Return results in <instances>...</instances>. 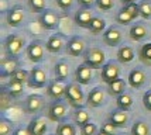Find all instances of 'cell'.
<instances>
[{
	"instance_id": "46",
	"label": "cell",
	"mask_w": 151,
	"mask_h": 135,
	"mask_svg": "<svg viewBox=\"0 0 151 135\" xmlns=\"http://www.w3.org/2000/svg\"><path fill=\"white\" fill-rule=\"evenodd\" d=\"M123 3V6H127V4H132V3H136L137 0H120Z\"/></svg>"
},
{
	"instance_id": "27",
	"label": "cell",
	"mask_w": 151,
	"mask_h": 135,
	"mask_svg": "<svg viewBox=\"0 0 151 135\" xmlns=\"http://www.w3.org/2000/svg\"><path fill=\"white\" fill-rule=\"evenodd\" d=\"M73 121L78 127H83L85 124L91 121V117L88 114V111L83 109H76L75 113H73Z\"/></svg>"
},
{
	"instance_id": "43",
	"label": "cell",
	"mask_w": 151,
	"mask_h": 135,
	"mask_svg": "<svg viewBox=\"0 0 151 135\" xmlns=\"http://www.w3.org/2000/svg\"><path fill=\"white\" fill-rule=\"evenodd\" d=\"M73 1L75 0H57V4L61 10H69V9H72L73 6Z\"/></svg>"
},
{
	"instance_id": "40",
	"label": "cell",
	"mask_w": 151,
	"mask_h": 135,
	"mask_svg": "<svg viewBox=\"0 0 151 135\" xmlns=\"http://www.w3.org/2000/svg\"><path fill=\"white\" fill-rule=\"evenodd\" d=\"M96 6L102 11H110L114 3H113V0H96Z\"/></svg>"
},
{
	"instance_id": "33",
	"label": "cell",
	"mask_w": 151,
	"mask_h": 135,
	"mask_svg": "<svg viewBox=\"0 0 151 135\" xmlns=\"http://www.w3.org/2000/svg\"><path fill=\"white\" fill-rule=\"evenodd\" d=\"M133 20L134 19L132 17V14L129 13L124 7H123V9L117 13V16H116V21H117L119 24H122V26H129Z\"/></svg>"
},
{
	"instance_id": "1",
	"label": "cell",
	"mask_w": 151,
	"mask_h": 135,
	"mask_svg": "<svg viewBox=\"0 0 151 135\" xmlns=\"http://www.w3.org/2000/svg\"><path fill=\"white\" fill-rule=\"evenodd\" d=\"M83 64L92 69H100L105 65V52L99 48H89L83 54Z\"/></svg>"
},
{
	"instance_id": "14",
	"label": "cell",
	"mask_w": 151,
	"mask_h": 135,
	"mask_svg": "<svg viewBox=\"0 0 151 135\" xmlns=\"http://www.w3.org/2000/svg\"><path fill=\"white\" fill-rule=\"evenodd\" d=\"M103 41L107 46H117L122 42V31L114 26L109 27L103 32Z\"/></svg>"
},
{
	"instance_id": "38",
	"label": "cell",
	"mask_w": 151,
	"mask_h": 135,
	"mask_svg": "<svg viewBox=\"0 0 151 135\" xmlns=\"http://www.w3.org/2000/svg\"><path fill=\"white\" fill-rule=\"evenodd\" d=\"M28 77H30V72H27L26 69H21L20 68L19 71L12 76V79H14V80H17V82L24 84V83H28Z\"/></svg>"
},
{
	"instance_id": "37",
	"label": "cell",
	"mask_w": 151,
	"mask_h": 135,
	"mask_svg": "<svg viewBox=\"0 0 151 135\" xmlns=\"http://www.w3.org/2000/svg\"><path fill=\"white\" fill-rule=\"evenodd\" d=\"M28 6L31 9V11L33 13H42L45 9V0H28Z\"/></svg>"
},
{
	"instance_id": "12",
	"label": "cell",
	"mask_w": 151,
	"mask_h": 135,
	"mask_svg": "<svg viewBox=\"0 0 151 135\" xmlns=\"http://www.w3.org/2000/svg\"><path fill=\"white\" fill-rule=\"evenodd\" d=\"M64 46H66V44H65V37L62 34H54L45 42L47 51L51 52V54H59Z\"/></svg>"
},
{
	"instance_id": "31",
	"label": "cell",
	"mask_w": 151,
	"mask_h": 135,
	"mask_svg": "<svg viewBox=\"0 0 151 135\" xmlns=\"http://www.w3.org/2000/svg\"><path fill=\"white\" fill-rule=\"evenodd\" d=\"M12 94L7 91L6 86H1V89H0V109L1 110H6L7 107H10L12 106Z\"/></svg>"
},
{
	"instance_id": "9",
	"label": "cell",
	"mask_w": 151,
	"mask_h": 135,
	"mask_svg": "<svg viewBox=\"0 0 151 135\" xmlns=\"http://www.w3.org/2000/svg\"><path fill=\"white\" fill-rule=\"evenodd\" d=\"M119 75H120V68L116 62H107V64L103 65L102 68V80L105 83H112L114 80L119 79Z\"/></svg>"
},
{
	"instance_id": "29",
	"label": "cell",
	"mask_w": 151,
	"mask_h": 135,
	"mask_svg": "<svg viewBox=\"0 0 151 135\" xmlns=\"http://www.w3.org/2000/svg\"><path fill=\"white\" fill-rule=\"evenodd\" d=\"M117 107L120 110H123V111H129V110L132 109L133 106V97L129 94V93H123V94H120L117 97Z\"/></svg>"
},
{
	"instance_id": "16",
	"label": "cell",
	"mask_w": 151,
	"mask_h": 135,
	"mask_svg": "<svg viewBox=\"0 0 151 135\" xmlns=\"http://www.w3.org/2000/svg\"><path fill=\"white\" fill-rule=\"evenodd\" d=\"M92 68H89L86 64L79 65L75 71V80L81 84H88L92 80Z\"/></svg>"
},
{
	"instance_id": "18",
	"label": "cell",
	"mask_w": 151,
	"mask_h": 135,
	"mask_svg": "<svg viewBox=\"0 0 151 135\" xmlns=\"http://www.w3.org/2000/svg\"><path fill=\"white\" fill-rule=\"evenodd\" d=\"M65 89L66 86L58 82V80H55V82H51V83L48 84V87H47V94L54 99V100H61L62 97L65 96Z\"/></svg>"
},
{
	"instance_id": "26",
	"label": "cell",
	"mask_w": 151,
	"mask_h": 135,
	"mask_svg": "<svg viewBox=\"0 0 151 135\" xmlns=\"http://www.w3.org/2000/svg\"><path fill=\"white\" fill-rule=\"evenodd\" d=\"M23 86H24L23 83H20V82L14 80V79H10L9 83L6 84V89H7V91L12 94L13 99H17V97H20L23 94Z\"/></svg>"
},
{
	"instance_id": "23",
	"label": "cell",
	"mask_w": 151,
	"mask_h": 135,
	"mask_svg": "<svg viewBox=\"0 0 151 135\" xmlns=\"http://www.w3.org/2000/svg\"><path fill=\"white\" fill-rule=\"evenodd\" d=\"M117 59L122 64H130L134 59V51H133L132 46H127V45L122 46L117 51Z\"/></svg>"
},
{
	"instance_id": "17",
	"label": "cell",
	"mask_w": 151,
	"mask_h": 135,
	"mask_svg": "<svg viewBox=\"0 0 151 135\" xmlns=\"http://www.w3.org/2000/svg\"><path fill=\"white\" fill-rule=\"evenodd\" d=\"M92 20H93L92 11L89 9H86V7H82L75 14V23H76V26L82 27V28H89Z\"/></svg>"
},
{
	"instance_id": "22",
	"label": "cell",
	"mask_w": 151,
	"mask_h": 135,
	"mask_svg": "<svg viewBox=\"0 0 151 135\" xmlns=\"http://www.w3.org/2000/svg\"><path fill=\"white\" fill-rule=\"evenodd\" d=\"M55 79L58 80V82H64L68 75H69V65L66 64L65 61H59L55 64Z\"/></svg>"
},
{
	"instance_id": "11",
	"label": "cell",
	"mask_w": 151,
	"mask_h": 135,
	"mask_svg": "<svg viewBox=\"0 0 151 135\" xmlns=\"http://www.w3.org/2000/svg\"><path fill=\"white\" fill-rule=\"evenodd\" d=\"M44 104V99L40 94H30L24 101V111L27 114H35L42 109Z\"/></svg>"
},
{
	"instance_id": "25",
	"label": "cell",
	"mask_w": 151,
	"mask_h": 135,
	"mask_svg": "<svg viewBox=\"0 0 151 135\" xmlns=\"http://www.w3.org/2000/svg\"><path fill=\"white\" fill-rule=\"evenodd\" d=\"M147 28H145L143 24H134V26L130 28V38L133 41H141L147 37Z\"/></svg>"
},
{
	"instance_id": "3",
	"label": "cell",
	"mask_w": 151,
	"mask_h": 135,
	"mask_svg": "<svg viewBox=\"0 0 151 135\" xmlns=\"http://www.w3.org/2000/svg\"><path fill=\"white\" fill-rule=\"evenodd\" d=\"M23 46H24V38L20 35H16V34L9 35L3 42V48H4L7 56H17L21 52Z\"/></svg>"
},
{
	"instance_id": "34",
	"label": "cell",
	"mask_w": 151,
	"mask_h": 135,
	"mask_svg": "<svg viewBox=\"0 0 151 135\" xmlns=\"http://www.w3.org/2000/svg\"><path fill=\"white\" fill-rule=\"evenodd\" d=\"M138 56L140 59L147 65H151V42L150 44H145L143 45L141 48H140V51H138Z\"/></svg>"
},
{
	"instance_id": "32",
	"label": "cell",
	"mask_w": 151,
	"mask_h": 135,
	"mask_svg": "<svg viewBox=\"0 0 151 135\" xmlns=\"http://www.w3.org/2000/svg\"><path fill=\"white\" fill-rule=\"evenodd\" d=\"M55 135H76V128L73 127L72 124L68 122H61L57 127V132Z\"/></svg>"
},
{
	"instance_id": "42",
	"label": "cell",
	"mask_w": 151,
	"mask_h": 135,
	"mask_svg": "<svg viewBox=\"0 0 151 135\" xmlns=\"http://www.w3.org/2000/svg\"><path fill=\"white\" fill-rule=\"evenodd\" d=\"M124 9L129 11V13L132 14L133 19H137L138 16H140V9H138V4L137 3H132V4H127L124 6Z\"/></svg>"
},
{
	"instance_id": "24",
	"label": "cell",
	"mask_w": 151,
	"mask_h": 135,
	"mask_svg": "<svg viewBox=\"0 0 151 135\" xmlns=\"http://www.w3.org/2000/svg\"><path fill=\"white\" fill-rule=\"evenodd\" d=\"M109 86V94H112V96H116L119 97L120 94H123L126 93V82L123 79H117V80H114L112 83L107 84Z\"/></svg>"
},
{
	"instance_id": "45",
	"label": "cell",
	"mask_w": 151,
	"mask_h": 135,
	"mask_svg": "<svg viewBox=\"0 0 151 135\" xmlns=\"http://www.w3.org/2000/svg\"><path fill=\"white\" fill-rule=\"evenodd\" d=\"M78 3L81 4L82 7H92L93 3H96V0H78Z\"/></svg>"
},
{
	"instance_id": "35",
	"label": "cell",
	"mask_w": 151,
	"mask_h": 135,
	"mask_svg": "<svg viewBox=\"0 0 151 135\" xmlns=\"http://www.w3.org/2000/svg\"><path fill=\"white\" fill-rule=\"evenodd\" d=\"M13 122L4 117L0 118V135H13Z\"/></svg>"
},
{
	"instance_id": "8",
	"label": "cell",
	"mask_w": 151,
	"mask_h": 135,
	"mask_svg": "<svg viewBox=\"0 0 151 135\" xmlns=\"http://www.w3.org/2000/svg\"><path fill=\"white\" fill-rule=\"evenodd\" d=\"M47 73L41 68H33L30 71V77H28V86L31 89H40L44 87L47 83Z\"/></svg>"
},
{
	"instance_id": "7",
	"label": "cell",
	"mask_w": 151,
	"mask_h": 135,
	"mask_svg": "<svg viewBox=\"0 0 151 135\" xmlns=\"http://www.w3.org/2000/svg\"><path fill=\"white\" fill-rule=\"evenodd\" d=\"M27 56L34 64L41 62L42 58H44V42L40 41V39L31 41L30 45L27 46Z\"/></svg>"
},
{
	"instance_id": "48",
	"label": "cell",
	"mask_w": 151,
	"mask_h": 135,
	"mask_svg": "<svg viewBox=\"0 0 151 135\" xmlns=\"http://www.w3.org/2000/svg\"><path fill=\"white\" fill-rule=\"evenodd\" d=\"M13 135H19V134H16V132H13Z\"/></svg>"
},
{
	"instance_id": "20",
	"label": "cell",
	"mask_w": 151,
	"mask_h": 135,
	"mask_svg": "<svg viewBox=\"0 0 151 135\" xmlns=\"http://www.w3.org/2000/svg\"><path fill=\"white\" fill-rule=\"evenodd\" d=\"M103 100H105V93L100 87H95L89 91L88 94V104L91 107H99L103 104Z\"/></svg>"
},
{
	"instance_id": "39",
	"label": "cell",
	"mask_w": 151,
	"mask_h": 135,
	"mask_svg": "<svg viewBox=\"0 0 151 135\" xmlns=\"http://www.w3.org/2000/svg\"><path fill=\"white\" fill-rule=\"evenodd\" d=\"M81 134L82 135H96L98 134V127L93 122H88L83 127H81Z\"/></svg>"
},
{
	"instance_id": "6",
	"label": "cell",
	"mask_w": 151,
	"mask_h": 135,
	"mask_svg": "<svg viewBox=\"0 0 151 135\" xmlns=\"http://www.w3.org/2000/svg\"><path fill=\"white\" fill-rule=\"evenodd\" d=\"M66 116V104L61 100H55L48 106V118L54 122H61Z\"/></svg>"
},
{
	"instance_id": "44",
	"label": "cell",
	"mask_w": 151,
	"mask_h": 135,
	"mask_svg": "<svg viewBox=\"0 0 151 135\" xmlns=\"http://www.w3.org/2000/svg\"><path fill=\"white\" fill-rule=\"evenodd\" d=\"M143 106H144L145 110H148L151 113V90L144 93V96H143Z\"/></svg>"
},
{
	"instance_id": "15",
	"label": "cell",
	"mask_w": 151,
	"mask_h": 135,
	"mask_svg": "<svg viewBox=\"0 0 151 135\" xmlns=\"http://www.w3.org/2000/svg\"><path fill=\"white\" fill-rule=\"evenodd\" d=\"M28 134L30 135H45L47 132V122L42 117H34L28 124Z\"/></svg>"
},
{
	"instance_id": "21",
	"label": "cell",
	"mask_w": 151,
	"mask_h": 135,
	"mask_svg": "<svg viewBox=\"0 0 151 135\" xmlns=\"http://www.w3.org/2000/svg\"><path fill=\"white\" fill-rule=\"evenodd\" d=\"M109 121L112 122L114 127H117V128H123L126 127V124L129 121V116H127V113L123 111V110H116V111H113L110 117H109Z\"/></svg>"
},
{
	"instance_id": "41",
	"label": "cell",
	"mask_w": 151,
	"mask_h": 135,
	"mask_svg": "<svg viewBox=\"0 0 151 135\" xmlns=\"http://www.w3.org/2000/svg\"><path fill=\"white\" fill-rule=\"evenodd\" d=\"M116 128H117V127H114L110 121H107L102 125L100 132H103L105 135H116Z\"/></svg>"
},
{
	"instance_id": "2",
	"label": "cell",
	"mask_w": 151,
	"mask_h": 135,
	"mask_svg": "<svg viewBox=\"0 0 151 135\" xmlns=\"http://www.w3.org/2000/svg\"><path fill=\"white\" fill-rule=\"evenodd\" d=\"M81 83H69L66 84L65 89V97L69 101L71 106L76 107V109H82V103H83V91L81 89Z\"/></svg>"
},
{
	"instance_id": "36",
	"label": "cell",
	"mask_w": 151,
	"mask_h": 135,
	"mask_svg": "<svg viewBox=\"0 0 151 135\" xmlns=\"http://www.w3.org/2000/svg\"><path fill=\"white\" fill-rule=\"evenodd\" d=\"M138 9H140V16L143 19H145V20L151 19V1L150 0H143L141 3H138Z\"/></svg>"
},
{
	"instance_id": "10",
	"label": "cell",
	"mask_w": 151,
	"mask_h": 135,
	"mask_svg": "<svg viewBox=\"0 0 151 135\" xmlns=\"http://www.w3.org/2000/svg\"><path fill=\"white\" fill-rule=\"evenodd\" d=\"M66 54L71 56H79L85 54V41L79 37H71L66 42Z\"/></svg>"
},
{
	"instance_id": "5",
	"label": "cell",
	"mask_w": 151,
	"mask_h": 135,
	"mask_svg": "<svg viewBox=\"0 0 151 135\" xmlns=\"http://www.w3.org/2000/svg\"><path fill=\"white\" fill-rule=\"evenodd\" d=\"M38 21L42 28L52 31L59 26V16L54 10H44L42 13L40 14Z\"/></svg>"
},
{
	"instance_id": "4",
	"label": "cell",
	"mask_w": 151,
	"mask_h": 135,
	"mask_svg": "<svg viewBox=\"0 0 151 135\" xmlns=\"http://www.w3.org/2000/svg\"><path fill=\"white\" fill-rule=\"evenodd\" d=\"M20 69V61L17 56H4L0 62V77H12Z\"/></svg>"
},
{
	"instance_id": "13",
	"label": "cell",
	"mask_w": 151,
	"mask_h": 135,
	"mask_svg": "<svg viewBox=\"0 0 151 135\" xmlns=\"http://www.w3.org/2000/svg\"><path fill=\"white\" fill-rule=\"evenodd\" d=\"M24 20V10L21 6H14L12 7L6 16V21L10 27H19Z\"/></svg>"
},
{
	"instance_id": "47",
	"label": "cell",
	"mask_w": 151,
	"mask_h": 135,
	"mask_svg": "<svg viewBox=\"0 0 151 135\" xmlns=\"http://www.w3.org/2000/svg\"><path fill=\"white\" fill-rule=\"evenodd\" d=\"M96 135H105V134H103V132H100V131H99V132H98V134H96Z\"/></svg>"
},
{
	"instance_id": "28",
	"label": "cell",
	"mask_w": 151,
	"mask_h": 135,
	"mask_svg": "<svg viewBox=\"0 0 151 135\" xmlns=\"http://www.w3.org/2000/svg\"><path fill=\"white\" fill-rule=\"evenodd\" d=\"M106 21L103 19H100V17H93L92 23H91V26H89V31L92 32L93 35H98L100 32H105L106 30Z\"/></svg>"
},
{
	"instance_id": "19",
	"label": "cell",
	"mask_w": 151,
	"mask_h": 135,
	"mask_svg": "<svg viewBox=\"0 0 151 135\" xmlns=\"http://www.w3.org/2000/svg\"><path fill=\"white\" fill-rule=\"evenodd\" d=\"M145 79H147V76L141 69H133L129 75V83L133 89H140L145 83Z\"/></svg>"
},
{
	"instance_id": "30",
	"label": "cell",
	"mask_w": 151,
	"mask_h": 135,
	"mask_svg": "<svg viewBox=\"0 0 151 135\" xmlns=\"http://www.w3.org/2000/svg\"><path fill=\"white\" fill-rule=\"evenodd\" d=\"M132 135H150V127L144 121H136L132 127Z\"/></svg>"
}]
</instances>
